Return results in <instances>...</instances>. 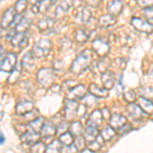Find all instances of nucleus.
I'll list each match as a JSON object with an SVG mask.
<instances>
[{
    "mask_svg": "<svg viewBox=\"0 0 153 153\" xmlns=\"http://www.w3.org/2000/svg\"><path fill=\"white\" fill-rule=\"evenodd\" d=\"M91 61H92V53L90 50L83 51L80 55L76 57V59L74 61L73 65H71V71L76 74H81L82 71L87 70V68L90 65Z\"/></svg>",
    "mask_w": 153,
    "mask_h": 153,
    "instance_id": "f257e3e1",
    "label": "nucleus"
},
{
    "mask_svg": "<svg viewBox=\"0 0 153 153\" xmlns=\"http://www.w3.org/2000/svg\"><path fill=\"white\" fill-rule=\"evenodd\" d=\"M51 50V42L47 39H42L34 45L32 50V55L35 57H44L47 56Z\"/></svg>",
    "mask_w": 153,
    "mask_h": 153,
    "instance_id": "f03ea898",
    "label": "nucleus"
},
{
    "mask_svg": "<svg viewBox=\"0 0 153 153\" xmlns=\"http://www.w3.org/2000/svg\"><path fill=\"white\" fill-rule=\"evenodd\" d=\"M92 48L99 56H105L109 52V44L108 41L103 38L95 39L92 43Z\"/></svg>",
    "mask_w": 153,
    "mask_h": 153,
    "instance_id": "7ed1b4c3",
    "label": "nucleus"
},
{
    "mask_svg": "<svg viewBox=\"0 0 153 153\" xmlns=\"http://www.w3.org/2000/svg\"><path fill=\"white\" fill-rule=\"evenodd\" d=\"M37 80L44 87H49L53 82V73L49 68H42L37 75Z\"/></svg>",
    "mask_w": 153,
    "mask_h": 153,
    "instance_id": "20e7f679",
    "label": "nucleus"
},
{
    "mask_svg": "<svg viewBox=\"0 0 153 153\" xmlns=\"http://www.w3.org/2000/svg\"><path fill=\"white\" fill-rule=\"evenodd\" d=\"M78 108L79 105L75 100L70 99L68 101H65V117L68 120H74V117L78 113Z\"/></svg>",
    "mask_w": 153,
    "mask_h": 153,
    "instance_id": "39448f33",
    "label": "nucleus"
},
{
    "mask_svg": "<svg viewBox=\"0 0 153 153\" xmlns=\"http://www.w3.org/2000/svg\"><path fill=\"white\" fill-rule=\"evenodd\" d=\"M16 62V56L13 53L7 54L0 63V68L4 71H11Z\"/></svg>",
    "mask_w": 153,
    "mask_h": 153,
    "instance_id": "423d86ee",
    "label": "nucleus"
},
{
    "mask_svg": "<svg viewBox=\"0 0 153 153\" xmlns=\"http://www.w3.org/2000/svg\"><path fill=\"white\" fill-rule=\"evenodd\" d=\"M131 23H132V25L138 30V31L146 32V33H148V32H151V30H152L151 24L149 25V23H147V22L143 21V19H139V18H133L132 21H131Z\"/></svg>",
    "mask_w": 153,
    "mask_h": 153,
    "instance_id": "0eeeda50",
    "label": "nucleus"
},
{
    "mask_svg": "<svg viewBox=\"0 0 153 153\" xmlns=\"http://www.w3.org/2000/svg\"><path fill=\"white\" fill-rule=\"evenodd\" d=\"M11 44L13 47L24 48L28 45V37L24 33H19L11 38Z\"/></svg>",
    "mask_w": 153,
    "mask_h": 153,
    "instance_id": "6e6552de",
    "label": "nucleus"
},
{
    "mask_svg": "<svg viewBox=\"0 0 153 153\" xmlns=\"http://www.w3.org/2000/svg\"><path fill=\"white\" fill-rule=\"evenodd\" d=\"M40 132H41L42 137H44V138L53 137V136L56 134V128L52 123L47 122V123H45V124H43Z\"/></svg>",
    "mask_w": 153,
    "mask_h": 153,
    "instance_id": "1a4fd4ad",
    "label": "nucleus"
},
{
    "mask_svg": "<svg viewBox=\"0 0 153 153\" xmlns=\"http://www.w3.org/2000/svg\"><path fill=\"white\" fill-rule=\"evenodd\" d=\"M85 95H86V89L82 85H78L76 87L75 86L71 91H68V98L73 100L83 98Z\"/></svg>",
    "mask_w": 153,
    "mask_h": 153,
    "instance_id": "9d476101",
    "label": "nucleus"
},
{
    "mask_svg": "<svg viewBox=\"0 0 153 153\" xmlns=\"http://www.w3.org/2000/svg\"><path fill=\"white\" fill-rule=\"evenodd\" d=\"M14 16H16V13H14V11H13V8L7 9V10L4 12L3 18H2V21H1L2 29L8 28V27L12 24V22H13Z\"/></svg>",
    "mask_w": 153,
    "mask_h": 153,
    "instance_id": "9b49d317",
    "label": "nucleus"
},
{
    "mask_svg": "<svg viewBox=\"0 0 153 153\" xmlns=\"http://www.w3.org/2000/svg\"><path fill=\"white\" fill-rule=\"evenodd\" d=\"M129 113H130L131 117H133L134 120H140V118L142 120L143 115L145 114V111L142 109L141 107H140V106L135 105V104H133V103H130Z\"/></svg>",
    "mask_w": 153,
    "mask_h": 153,
    "instance_id": "f8f14e48",
    "label": "nucleus"
},
{
    "mask_svg": "<svg viewBox=\"0 0 153 153\" xmlns=\"http://www.w3.org/2000/svg\"><path fill=\"white\" fill-rule=\"evenodd\" d=\"M38 140H39V135L35 131H29V132L25 133V134L22 136V141L30 145H33L34 143H36Z\"/></svg>",
    "mask_w": 153,
    "mask_h": 153,
    "instance_id": "ddd939ff",
    "label": "nucleus"
},
{
    "mask_svg": "<svg viewBox=\"0 0 153 153\" xmlns=\"http://www.w3.org/2000/svg\"><path fill=\"white\" fill-rule=\"evenodd\" d=\"M123 8V3L120 0H112L107 4V10L110 14H118Z\"/></svg>",
    "mask_w": 153,
    "mask_h": 153,
    "instance_id": "4468645a",
    "label": "nucleus"
},
{
    "mask_svg": "<svg viewBox=\"0 0 153 153\" xmlns=\"http://www.w3.org/2000/svg\"><path fill=\"white\" fill-rule=\"evenodd\" d=\"M34 107V104L30 101H23V102H19L16 105V113L18 114H26L27 112H29L30 110H32Z\"/></svg>",
    "mask_w": 153,
    "mask_h": 153,
    "instance_id": "2eb2a0df",
    "label": "nucleus"
},
{
    "mask_svg": "<svg viewBox=\"0 0 153 153\" xmlns=\"http://www.w3.org/2000/svg\"><path fill=\"white\" fill-rule=\"evenodd\" d=\"M89 90H90L91 94L93 96H96V97H106V96L108 95V92L107 90L104 88H100L99 86H97L96 84H91L90 85V88H89Z\"/></svg>",
    "mask_w": 153,
    "mask_h": 153,
    "instance_id": "dca6fc26",
    "label": "nucleus"
},
{
    "mask_svg": "<svg viewBox=\"0 0 153 153\" xmlns=\"http://www.w3.org/2000/svg\"><path fill=\"white\" fill-rule=\"evenodd\" d=\"M109 120V126H111L113 129H118L120 126L126 124V118L120 114H113Z\"/></svg>",
    "mask_w": 153,
    "mask_h": 153,
    "instance_id": "f3484780",
    "label": "nucleus"
},
{
    "mask_svg": "<svg viewBox=\"0 0 153 153\" xmlns=\"http://www.w3.org/2000/svg\"><path fill=\"white\" fill-rule=\"evenodd\" d=\"M115 136V130L111 126H106V127L101 131V138L104 141H110Z\"/></svg>",
    "mask_w": 153,
    "mask_h": 153,
    "instance_id": "a211bd4d",
    "label": "nucleus"
},
{
    "mask_svg": "<svg viewBox=\"0 0 153 153\" xmlns=\"http://www.w3.org/2000/svg\"><path fill=\"white\" fill-rule=\"evenodd\" d=\"M97 134H98L97 127H95V126H89L87 129L85 130V139L89 140V141L96 140Z\"/></svg>",
    "mask_w": 153,
    "mask_h": 153,
    "instance_id": "6ab92c4d",
    "label": "nucleus"
},
{
    "mask_svg": "<svg viewBox=\"0 0 153 153\" xmlns=\"http://www.w3.org/2000/svg\"><path fill=\"white\" fill-rule=\"evenodd\" d=\"M91 18V12L86 8H83L82 11L79 12L76 16V21L78 23H81V24H84V23H88V21Z\"/></svg>",
    "mask_w": 153,
    "mask_h": 153,
    "instance_id": "aec40b11",
    "label": "nucleus"
},
{
    "mask_svg": "<svg viewBox=\"0 0 153 153\" xmlns=\"http://www.w3.org/2000/svg\"><path fill=\"white\" fill-rule=\"evenodd\" d=\"M101 120H102V114H101V111L100 110H95V111L90 115L89 125L97 127V126L101 123Z\"/></svg>",
    "mask_w": 153,
    "mask_h": 153,
    "instance_id": "412c9836",
    "label": "nucleus"
},
{
    "mask_svg": "<svg viewBox=\"0 0 153 153\" xmlns=\"http://www.w3.org/2000/svg\"><path fill=\"white\" fill-rule=\"evenodd\" d=\"M102 82L104 84L105 88H112L113 84H114V79H113V75L110 71H107V73L103 74L102 75Z\"/></svg>",
    "mask_w": 153,
    "mask_h": 153,
    "instance_id": "4be33fe9",
    "label": "nucleus"
},
{
    "mask_svg": "<svg viewBox=\"0 0 153 153\" xmlns=\"http://www.w3.org/2000/svg\"><path fill=\"white\" fill-rule=\"evenodd\" d=\"M35 66V63L33 62V55L32 53H28L23 59V68L27 71H32Z\"/></svg>",
    "mask_w": 153,
    "mask_h": 153,
    "instance_id": "5701e85b",
    "label": "nucleus"
},
{
    "mask_svg": "<svg viewBox=\"0 0 153 153\" xmlns=\"http://www.w3.org/2000/svg\"><path fill=\"white\" fill-rule=\"evenodd\" d=\"M115 23V19L112 14H105V16H101L99 19V24L102 27H108V26H112Z\"/></svg>",
    "mask_w": 153,
    "mask_h": 153,
    "instance_id": "b1692460",
    "label": "nucleus"
},
{
    "mask_svg": "<svg viewBox=\"0 0 153 153\" xmlns=\"http://www.w3.org/2000/svg\"><path fill=\"white\" fill-rule=\"evenodd\" d=\"M59 142L63 146H68V145L74 143V137L70 132H65L62 135L59 137Z\"/></svg>",
    "mask_w": 153,
    "mask_h": 153,
    "instance_id": "393cba45",
    "label": "nucleus"
},
{
    "mask_svg": "<svg viewBox=\"0 0 153 153\" xmlns=\"http://www.w3.org/2000/svg\"><path fill=\"white\" fill-rule=\"evenodd\" d=\"M43 124H44L43 118L38 117V118H34V120H32L31 122H30V124H29V127H30V129H31L32 131H35V132L38 133L39 131L41 130Z\"/></svg>",
    "mask_w": 153,
    "mask_h": 153,
    "instance_id": "a878e982",
    "label": "nucleus"
},
{
    "mask_svg": "<svg viewBox=\"0 0 153 153\" xmlns=\"http://www.w3.org/2000/svg\"><path fill=\"white\" fill-rule=\"evenodd\" d=\"M30 25H31L30 19L23 18L21 19V22L18 24V26H16V32H18V33H24L25 31H27V30L29 29Z\"/></svg>",
    "mask_w": 153,
    "mask_h": 153,
    "instance_id": "bb28decb",
    "label": "nucleus"
},
{
    "mask_svg": "<svg viewBox=\"0 0 153 153\" xmlns=\"http://www.w3.org/2000/svg\"><path fill=\"white\" fill-rule=\"evenodd\" d=\"M140 107L144 110L145 112H152V103L149 99H146L144 97H140Z\"/></svg>",
    "mask_w": 153,
    "mask_h": 153,
    "instance_id": "cd10ccee",
    "label": "nucleus"
},
{
    "mask_svg": "<svg viewBox=\"0 0 153 153\" xmlns=\"http://www.w3.org/2000/svg\"><path fill=\"white\" fill-rule=\"evenodd\" d=\"M61 150V143L59 140H54L45 148L46 152H59Z\"/></svg>",
    "mask_w": 153,
    "mask_h": 153,
    "instance_id": "c85d7f7f",
    "label": "nucleus"
},
{
    "mask_svg": "<svg viewBox=\"0 0 153 153\" xmlns=\"http://www.w3.org/2000/svg\"><path fill=\"white\" fill-rule=\"evenodd\" d=\"M19 76H21V68H19V66H16L12 68V71H10V76H9V80L8 82L11 83V84H14L16 81L19 80Z\"/></svg>",
    "mask_w": 153,
    "mask_h": 153,
    "instance_id": "c756f323",
    "label": "nucleus"
},
{
    "mask_svg": "<svg viewBox=\"0 0 153 153\" xmlns=\"http://www.w3.org/2000/svg\"><path fill=\"white\" fill-rule=\"evenodd\" d=\"M83 132V128L80 122H76L71 126V131L70 133L74 136H79L81 133Z\"/></svg>",
    "mask_w": 153,
    "mask_h": 153,
    "instance_id": "7c9ffc66",
    "label": "nucleus"
},
{
    "mask_svg": "<svg viewBox=\"0 0 153 153\" xmlns=\"http://www.w3.org/2000/svg\"><path fill=\"white\" fill-rule=\"evenodd\" d=\"M27 3H28V1H27V0H19V1H16L14 8H16V12H18L19 14H21L22 12H24L25 10H26Z\"/></svg>",
    "mask_w": 153,
    "mask_h": 153,
    "instance_id": "2f4dec72",
    "label": "nucleus"
},
{
    "mask_svg": "<svg viewBox=\"0 0 153 153\" xmlns=\"http://www.w3.org/2000/svg\"><path fill=\"white\" fill-rule=\"evenodd\" d=\"M76 40L80 43H84L88 40V35L83 31V30H78L76 32Z\"/></svg>",
    "mask_w": 153,
    "mask_h": 153,
    "instance_id": "473e14b6",
    "label": "nucleus"
},
{
    "mask_svg": "<svg viewBox=\"0 0 153 153\" xmlns=\"http://www.w3.org/2000/svg\"><path fill=\"white\" fill-rule=\"evenodd\" d=\"M45 148L46 146L44 145V143L37 141L36 143H34V144L32 145L31 150L33 152H43V151H45Z\"/></svg>",
    "mask_w": 153,
    "mask_h": 153,
    "instance_id": "72a5a7b5",
    "label": "nucleus"
},
{
    "mask_svg": "<svg viewBox=\"0 0 153 153\" xmlns=\"http://www.w3.org/2000/svg\"><path fill=\"white\" fill-rule=\"evenodd\" d=\"M52 19H45L43 21H40V23H39V28H40L41 30H47L49 28H51V26L53 25L52 23Z\"/></svg>",
    "mask_w": 153,
    "mask_h": 153,
    "instance_id": "f704fd0d",
    "label": "nucleus"
},
{
    "mask_svg": "<svg viewBox=\"0 0 153 153\" xmlns=\"http://www.w3.org/2000/svg\"><path fill=\"white\" fill-rule=\"evenodd\" d=\"M85 138L84 137H80L79 136L75 141V147L76 148V150H82L84 147H85Z\"/></svg>",
    "mask_w": 153,
    "mask_h": 153,
    "instance_id": "c9c22d12",
    "label": "nucleus"
},
{
    "mask_svg": "<svg viewBox=\"0 0 153 153\" xmlns=\"http://www.w3.org/2000/svg\"><path fill=\"white\" fill-rule=\"evenodd\" d=\"M124 98L128 103H133L136 100V95L133 91H129V92H127L125 94Z\"/></svg>",
    "mask_w": 153,
    "mask_h": 153,
    "instance_id": "e433bc0d",
    "label": "nucleus"
},
{
    "mask_svg": "<svg viewBox=\"0 0 153 153\" xmlns=\"http://www.w3.org/2000/svg\"><path fill=\"white\" fill-rule=\"evenodd\" d=\"M100 148H101V144H99L98 142H96L95 140L91 141V143H90V149L92 150L93 152H94V151H98Z\"/></svg>",
    "mask_w": 153,
    "mask_h": 153,
    "instance_id": "4c0bfd02",
    "label": "nucleus"
},
{
    "mask_svg": "<svg viewBox=\"0 0 153 153\" xmlns=\"http://www.w3.org/2000/svg\"><path fill=\"white\" fill-rule=\"evenodd\" d=\"M118 131H120V134H126V133H128V132H130L131 131V126L130 125H126L124 124L123 126H120V128H118Z\"/></svg>",
    "mask_w": 153,
    "mask_h": 153,
    "instance_id": "58836bf2",
    "label": "nucleus"
},
{
    "mask_svg": "<svg viewBox=\"0 0 153 153\" xmlns=\"http://www.w3.org/2000/svg\"><path fill=\"white\" fill-rule=\"evenodd\" d=\"M138 3L142 7H149L152 5V0H138Z\"/></svg>",
    "mask_w": 153,
    "mask_h": 153,
    "instance_id": "ea45409f",
    "label": "nucleus"
},
{
    "mask_svg": "<svg viewBox=\"0 0 153 153\" xmlns=\"http://www.w3.org/2000/svg\"><path fill=\"white\" fill-rule=\"evenodd\" d=\"M108 65H109V61L107 60H103V61H100L99 62V70L100 71H105L106 68H108Z\"/></svg>",
    "mask_w": 153,
    "mask_h": 153,
    "instance_id": "a19ab883",
    "label": "nucleus"
},
{
    "mask_svg": "<svg viewBox=\"0 0 153 153\" xmlns=\"http://www.w3.org/2000/svg\"><path fill=\"white\" fill-rule=\"evenodd\" d=\"M101 114H102V117H104V118H109L110 117L109 110H108L107 108H104V109L101 111Z\"/></svg>",
    "mask_w": 153,
    "mask_h": 153,
    "instance_id": "79ce46f5",
    "label": "nucleus"
},
{
    "mask_svg": "<svg viewBox=\"0 0 153 153\" xmlns=\"http://www.w3.org/2000/svg\"><path fill=\"white\" fill-rule=\"evenodd\" d=\"M90 5H93V6H97L99 4L100 0H86Z\"/></svg>",
    "mask_w": 153,
    "mask_h": 153,
    "instance_id": "37998d69",
    "label": "nucleus"
},
{
    "mask_svg": "<svg viewBox=\"0 0 153 153\" xmlns=\"http://www.w3.org/2000/svg\"><path fill=\"white\" fill-rule=\"evenodd\" d=\"M4 141H5V139H4V136H3V134H1V133H0V144L4 143Z\"/></svg>",
    "mask_w": 153,
    "mask_h": 153,
    "instance_id": "c03bdc74",
    "label": "nucleus"
},
{
    "mask_svg": "<svg viewBox=\"0 0 153 153\" xmlns=\"http://www.w3.org/2000/svg\"><path fill=\"white\" fill-rule=\"evenodd\" d=\"M2 117H3V111H0V120H2Z\"/></svg>",
    "mask_w": 153,
    "mask_h": 153,
    "instance_id": "a18cd8bd",
    "label": "nucleus"
},
{
    "mask_svg": "<svg viewBox=\"0 0 153 153\" xmlns=\"http://www.w3.org/2000/svg\"><path fill=\"white\" fill-rule=\"evenodd\" d=\"M2 52H3V49L0 47V55H1V53H2Z\"/></svg>",
    "mask_w": 153,
    "mask_h": 153,
    "instance_id": "49530a36",
    "label": "nucleus"
},
{
    "mask_svg": "<svg viewBox=\"0 0 153 153\" xmlns=\"http://www.w3.org/2000/svg\"><path fill=\"white\" fill-rule=\"evenodd\" d=\"M35 1H37V2H40V1H42V0H35Z\"/></svg>",
    "mask_w": 153,
    "mask_h": 153,
    "instance_id": "de8ad7c7",
    "label": "nucleus"
}]
</instances>
